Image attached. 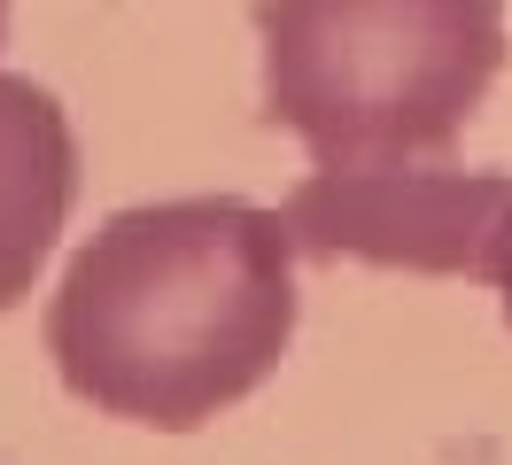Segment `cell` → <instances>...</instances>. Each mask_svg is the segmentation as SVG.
Instances as JSON below:
<instances>
[{"mask_svg":"<svg viewBox=\"0 0 512 465\" xmlns=\"http://www.w3.org/2000/svg\"><path fill=\"white\" fill-rule=\"evenodd\" d=\"M264 117L319 171L443 155L505 70V0H256Z\"/></svg>","mask_w":512,"mask_h":465,"instance_id":"2","label":"cell"},{"mask_svg":"<svg viewBox=\"0 0 512 465\" xmlns=\"http://www.w3.org/2000/svg\"><path fill=\"white\" fill-rule=\"evenodd\" d=\"M512 202V171H419V163H365V171H311L288 194V233L303 256H350L419 279H489V241Z\"/></svg>","mask_w":512,"mask_h":465,"instance_id":"3","label":"cell"},{"mask_svg":"<svg viewBox=\"0 0 512 465\" xmlns=\"http://www.w3.org/2000/svg\"><path fill=\"white\" fill-rule=\"evenodd\" d=\"M489 287L505 295V326H512V202L497 217V241H489Z\"/></svg>","mask_w":512,"mask_h":465,"instance_id":"5","label":"cell"},{"mask_svg":"<svg viewBox=\"0 0 512 465\" xmlns=\"http://www.w3.org/2000/svg\"><path fill=\"white\" fill-rule=\"evenodd\" d=\"M78 202V132L32 78H0V310L32 295Z\"/></svg>","mask_w":512,"mask_h":465,"instance_id":"4","label":"cell"},{"mask_svg":"<svg viewBox=\"0 0 512 465\" xmlns=\"http://www.w3.org/2000/svg\"><path fill=\"white\" fill-rule=\"evenodd\" d=\"M295 341L288 210L233 194L132 202L70 256L47 303V357L78 403L194 434L256 396Z\"/></svg>","mask_w":512,"mask_h":465,"instance_id":"1","label":"cell"},{"mask_svg":"<svg viewBox=\"0 0 512 465\" xmlns=\"http://www.w3.org/2000/svg\"><path fill=\"white\" fill-rule=\"evenodd\" d=\"M0 31H8V0H0Z\"/></svg>","mask_w":512,"mask_h":465,"instance_id":"6","label":"cell"}]
</instances>
